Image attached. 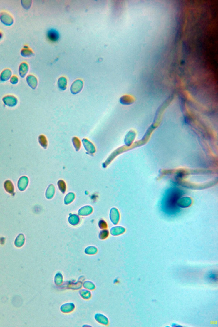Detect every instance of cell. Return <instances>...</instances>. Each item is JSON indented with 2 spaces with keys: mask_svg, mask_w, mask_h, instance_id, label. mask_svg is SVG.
<instances>
[{
  "mask_svg": "<svg viewBox=\"0 0 218 327\" xmlns=\"http://www.w3.org/2000/svg\"><path fill=\"white\" fill-rule=\"evenodd\" d=\"M84 86V83L81 79H78L75 81L71 86L70 91L72 94L76 95L79 93L82 90Z\"/></svg>",
  "mask_w": 218,
  "mask_h": 327,
  "instance_id": "1",
  "label": "cell"
},
{
  "mask_svg": "<svg viewBox=\"0 0 218 327\" xmlns=\"http://www.w3.org/2000/svg\"><path fill=\"white\" fill-rule=\"evenodd\" d=\"M82 145L87 152L90 154H93L96 152V148L92 142L86 138H83L81 140Z\"/></svg>",
  "mask_w": 218,
  "mask_h": 327,
  "instance_id": "2",
  "label": "cell"
},
{
  "mask_svg": "<svg viewBox=\"0 0 218 327\" xmlns=\"http://www.w3.org/2000/svg\"><path fill=\"white\" fill-rule=\"evenodd\" d=\"M0 20L4 24L7 26L12 25L14 21L12 16L5 12H2L0 14Z\"/></svg>",
  "mask_w": 218,
  "mask_h": 327,
  "instance_id": "3",
  "label": "cell"
},
{
  "mask_svg": "<svg viewBox=\"0 0 218 327\" xmlns=\"http://www.w3.org/2000/svg\"><path fill=\"white\" fill-rule=\"evenodd\" d=\"M47 36L48 39L53 42H56L59 39L60 35L57 30L54 29H51L48 30L47 33Z\"/></svg>",
  "mask_w": 218,
  "mask_h": 327,
  "instance_id": "4",
  "label": "cell"
},
{
  "mask_svg": "<svg viewBox=\"0 0 218 327\" xmlns=\"http://www.w3.org/2000/svg\"><path fill=\"white\" fill-rule=\"evenodd\" d=\"M3 101L5 104L9 107H13L16 105L17 103V98L15 97L8 95L4 97L3 98Z\"/></svg>",
  "mask_w": 218,
  "mask_h": 327,
  "instance_id": "5",
  "label": "cell"
},
{
  "mask_svg": "<svg viewBox=\"0 0 218 327\" xmlns=\"http://www.w3.org/2000/svg\"><path fill=\"white\" fill-rule=\"evenodd\" d=\"M75 308L74 304L71 302L63 304L60 308L61 311L64 313H68L74 310Z\"/></svg>",
  "mask_w": 218,
  "mask_h": 327,
  "instance_id": "6",
  "label": "cell"
},
{
  "mask_svg": "<svg viewBox=\"0 0 218 327\" xmlns=\"http://www.w3.org/2000/svg\"><path fill=\"white\" fill-rule=\"evenodd\" d=\"M27 84L33 89H35L38 85V80L36 78L32 75H29L26 78Z\"/></svg>",
  "mask_w": 218,
  "mask_h": 327,
  "instance_id": "7",
  "label": "cell"
},
{
  "mask_svg": "<svg viewBox=\"0 0 218 327\" xmlns=\"http://www.w3.org/2000/svg\"><path fill=\"white\" fill-rule=\"evenodd\" d=\"M94 318L97 322L100 324L104 325H107L108 324V319L107 318V316L102 313H96L95 315Z\"/></svg>",
  "mask_w": 218,
  "mask_h": 327,
  "instance_id": "8",
  "label": "cell"
},
{
  "mask_svg": "<svg viewBox=\"0 0 218 327\" xmlns=\"http://www.w3.org/2000/svg\"><path fill=\"white\" fill-rule=\"evenodd\" d=\"M58 86L61 90H65L67 88V80L65 77L61 76L58 78L57 82Z\"/></svg>",
  "mask_w": 218,
  "mask_h": 327,
  "instance_id": "9",
  "label": "cell"
},
{
  "mask_svg": "<svg viewBox=\"0 0 218 327\" xmlns=\"http://www.w3.org/2000/svg\"><path fill=\"white\" fill-rule=\"evenodd\" d=\"M29 66L25 62H23L20 65L19 67V73L22 78L24 77L28 72Z\"/></svg>",
  "mask_w": 218,
  "mask_h": 327,
  "instance_id": "10",
  "label": "cell"
},
{
  "mask_svg": "<svg viewBox=\"0 0 218 327\" xmlns=\"http://www.w3.org/2000/svg\"><path fill=\"white\" fill-rule=\"evenodd\" d=\"M12 75V71L9 69L4 70L0 75V80L2 81H6L9 79Z\"/></svg>",
  "mask_w": 218,
  "mask_h": 327,
  "instance_id": "11",
  "label": "cell"
},
{
  "mask_svg": "<svg viewBox=\"0 0 218 327\" xmlns=\"http://www.w3.org/2000/svg\"><path fill=\"white\" fill-rule=\"evenodd\" d=\"M72 143L76 151H79L81 147V142L80 139L78 137L74 136L72 139Z\"/></svg>",
  "mask_w": 218,
  "mask_h": 327,
  "instance_id": "12",
  "label": "cell"
},
{
  "mask_svg": "<svg viewBox=\"0 0 218 327\" xmlns=\"http://www.w3.org/2000/svg\"><path fill=\"white\" fill-rule=\"evenodd\" d=\"M38 142L40 145L43 148L46 149L48 146V141L46 136L43 135H40L38 137Z\"/></svg>",
  "mask_w": 218,
  "mask_h": 327,
  "instance_id": "13",
  "label": "cell"
},
{
  "mask_svg": "<svg viewBox=\"0 0 218 327\" xmlns=\"http://www.w3.org/2000/svg\"><path fill=\"white\" fill-rule=\"evenodd\" d=\"M81 296L84 299H88L91 296V293L88 290L81 289L79 291Z\"/></svg>",
  "mask_w": 218,
  "mask_h": 327,
  "instance_id": "14",
  "label": "cell"
},
{
  "mask_svg": "<svg viewBox=\"0 0 218 327\" xmlns=\"http://www.w3.org/2000/svg\"><path fill=\"white\" fill-rule=\"evenodd\" d=\"M21 54L24 57H29L34 56V53L32 50L29 49H23L21 51Z\"/></svg>",
  "mask_w": 218,
  "mask_h": 327,
  "instance_id": "15",
  "label": "cell"
},
{
  "mask_svg": "<svg viewBox=\"0 0 218 327\" xmlns=\"http://www.w3.org/2000/svg\"><path fill=\"white\" fill-rule=\"evenodd\" d=\"M63 278L62 275L60 273L56 274L55 276V283L57 285H61L63 282Z\"/></svg>",
  "mask_w": 218,
  "mask_h": 327,
  "instance_id": "16",
  "label": "cell"
},
{
  "mask_svg": "<svg viewBox=\"0 0 218 327\" xmlns=\"http://www.w3.org/2000/svg\"><path fill=\"white\" fill-rule=\"evenodd\" d=\"M83 287L86 289L93 290L95 288V285L92 281H87L83 283Z\"/></svg>",
  "mask_w": 218,
  "mask_h": 327,
  "instance_id": "17",
  "label": "cell"
},
{
  "mask_svg": "<svg viewBox=\"0 0 218 327\" xmlns=\"http://www.w3.org/2000/svg\"><path fill=\"white\" fill-rule=\"evenodd\" d=\"M97 252V249L96 247H89L86 248L85 250V253L88 255H93L96 254Z\"/></svg>",
  "mask_w": 218,
  "mask_h": 327,
  "instance_id": "18",
  "label": "cell"
},
{
  "mask_svg": "<svg viewBox=\"0 0 218 327\" xmlns=\"http://www.w3.org/2000/svg\"><path fill=\"white\" fill-rule=\"evenodd\" d=\"M217 274L214 272H211L208 274L207 276V279L208 280H210V281H217Z\"/></svg>",
  "mask_w": 218,
  "mask_h": 327,
  "instance_id": "19",
  "label": "cell"
},
{
  "mask_svg": "<svg viewBox=\"0 0 218 327\" xmlns=\"http://www.w3.org/2000/svg\"><path fill=\"white\" fill-rule=\"evenodd\" d=\"M21 4L24 8L26 9H28L30 8L31 5L32 1L29 0H22L21 1Z\"/></svg>",
  "mask_w": 218,
  "mask_h": 327,
  "instance_id": "20",
  "label": "cell"
},
{
  "mask_svg": "<svg viewBox=\"0 0 218 327\" xmlns=\"http://www.w3.org/2000/svg\"><path fill=\"white\" fill-rule=\"evenodd\" d=\"M10 82H11L12 84H15L18 83V81H19V79H18V77H17L16 76H13L11 77V78H10Z\"/></svg>",
  "mask_w": 218,
  "mask_h": 327,
  "instance_id": "21",
  "label": "cell"
},
{
  "mask_svg": "<svg viewBox=\"0 0 218 327\" xmlns=\"http://www.w3.org/2000/svg\"><path fill=\"white\" fill-rule=\"evenodd\" d=\"M2 37H3L2 33L1 32H0V40H1V39L2 38Z\"/></svg>",
  "mask_w": 218,
  "mask_h": 327,
  "instance_id": "22",
  "label": "cell"
},
{
  "mask_svg": "<svg viewBox=\"0 0 218 327\" xmlns=\"http://www.w3.org/2000/svg\"><path fill=\"white\" fill-rule=\"evenodd\" d=\"M24 49H29V47H28V46H26V45H25V46H24Z\"/></svg>",
  "mask_w": 218,
  "mask_h": 327,
  "instance_id": "23",
  "label": "cell"
}]
</instances>
